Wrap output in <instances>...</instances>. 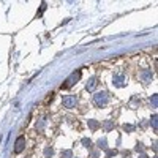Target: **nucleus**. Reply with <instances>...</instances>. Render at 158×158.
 <instances>
[{
	"label": "nucleus",
	"instance_id": "nucleus-8",
	"mask_svg": "<svg viewBox=\"0 0 158 158\" xmlns=\"http://www.w3.org/2000/svg\"><path fill=\"white\" fill-rule=\"evenodd\" d=\"M90 127H92V128H96V127H98V123H96V122H90Z\"/></svg>",
	"mask_w": 158,
	"mask_h": 158
},
{
	"label": "nucleus",
	"instance_id": "nucleus-7",
	"mask_svg": "<svg viewBox=\"0 0 158 158\" xmlns=\"http://www.w3.org/2000/svg\"><path fill=\"white\" fill-rule=\"evenodd\" d=\"M44 10H46V3H41V10H40V13H38L37 16H41V14H43V11H44Z\"/></svg>",
	"mask_w": 158,
	"mask_h": 158
},
{
	"label": "nucleus",
	"instance_id": "nucleus-1",
	"mask_svg": "<svg viewBox=\"0 0 158 158\" xmlns=\"http://www.w3.org/2000/svg\"><path fill=\"white\" fill-rule=\"evenodd\" d=\"M79 79H81V71H74V73H71V74L66 78V81H65V84H62V89H70V87H73L76 82H78Z\"/></svg>",
	"mask_w": 158,
	"mask_h": 158
},
{
	"label": "nucleus",
	"instance_id": "nucleus-2",
	"mask_svg": "<svg viewBox=\"0 0 158 158\" xmlns=\"http://www.w3.org/2000/svg\"><path fill=\"white\" fill-rule=\"evenodd\" d=\"M24 149H25V137L19 136L16 139V142H14V152H16V153H21Z\"/></svg>",
	"mask_w": 158,
	"mask_h": 158
},
{
	"label": "nucleus",
	"instance_id": "nucleus-6",
	"mask_svg": "<svg viewBox=\"0 0 158 158\" xmlns=\"http://www.w3.org/2000/svg\"><path fill=\"white\" fill-rule=\"evenodd\" d=\"M62 157H63V158H70V157H71V152H70V150L62 152Z\"/></svg>",
	"mask_w": 158,
	"mask_h": 158
},
{
	"label": "nucleus",
	"instance_id": "nucleus-5",
	"mask_svg": "<svg viewBox=\"0 0 158 158\" xmlns=\"http://www.w3.org/2000/svg\"><path fill=\"white\" fill-rule=\"evenodd\" d=\"M96 84H98V82H96V79L92 78L89 81V84H87V90H89V92H93V90H95V87H96Z\"/></svg>",
	"mask_w": 158,
	"mask_h": 158
},
{
	"label": "nucleus",
	"instance_id": "nucleus-3",
	"mask_svg": "<svg viewBox=\"0 0 158 158\" xmlns=\"http://www.w3.org/2000/svg\"><path fill=\"white\" fill-rule=\"evenodd\" d=\"M76 103H78V100H76V96L74 95H66L63 96V104H65V108H74Z\"/></svg>",
	"mask_w": 158,
	"mask_h": 158
},
{
	"label": "nucleus",
	"instance_id": "nucleus-4",
	"mask_svg": "<svg viewBox=\"0 0 158 158\" xmlns=\"http://www.w3.org/2000/svg\"><path fill=\"white\" fill-rule=\"evenodd\" d=\"M108 101V95L104 92H101V93H96L95 95V103L98 104V106H101V104H104Z\"/></svg>",
	"mask_w": 158,
	"mask_h": 158
}]
</instances>
